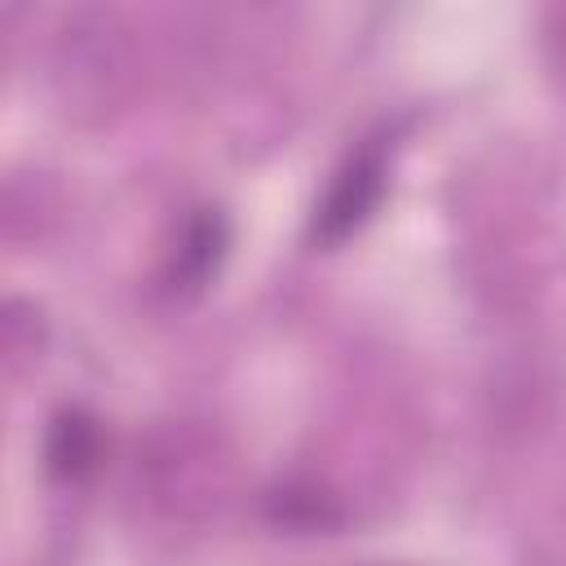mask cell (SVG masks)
<instances>
[{"mask_svg": "<svg viewBox=\"0 0 566 566\" xmlns=\"http://www.w3.org/2000/svg\"><path fill=\"white\" fill-rule=\"evenodd\" d=\"M380 172L385 168H380V159L371 150L358 155L354 164H345V172L332 181V190H327V199L318 208V221H314L318 239H340L367 217V208L380 195Z\"/></svg>", "mask_w": 566, "mask_h": 566, "instance_id": "6da1fadb", "label": "cell"}]
</instances>
